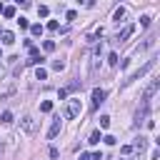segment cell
Segmentation results:
<instances>
[{
  "label": "cell",
  "mask_w": 160,
  "mask_h": 160,
  "mask_svg": "<svg viewBox=\"0 0 160 160\" xmlns=\"http://www.w3.org/2000/svg\"><path fill=\"white\" fill-rule=\"evenodd\" d=\"M148 115H150V102H142V110H138V112H135V125L145 122V120H148Z\"/></svg>",
  "instance_id": "7"
},
{
  "label": "cell",
  "mask_w": 160,
  "mask_h": 160,
  "mask_svg": "<svg viewBox=\"0 0 160 160\" xmlns=\"http://www.w3.org/2000/svg\"><path fill=\"white\" fill-rule=\"evenodd\" d=\"M20 128H22V130H25V132H28V135H32V132H35V130H38V122H35V120H32V118H30V115H25V118H22V120H20Z\"/></svg>",
  "instance_id": "5"
},
{
  "label": "cell",
  "mask_w": 160,
  "mask_h": 160,
  "mask_svg": "<svg viewBox=\"0 0 160 160\" xmlns=\"http://www.w3.org/2000/svg\"><path fill=\"white\" fill-rule=\"evenodd\" d=\"M145 145H148V138H140V140L135 142V150H138V152H142V150H145Z\"/></svg>",
  "instance_id": "17"
},
{
  "label": "cell",
  "mask_w": 160,
  "mask_h": 160,
  "mask_svg": "<svg viewBox=\"0 0 160 160\" xmlns=\"http://www.w3.org/2000/svg\"><path fill=\"white\" fill-rule=\"evenodd\" d=\"M0 75H2V68H0Z\"/></svg>",
  "instance_id": "32"
},
{
  "label": "cell",
  "mask_w": 160,
  "mask_h": 160,
  "mask_svg": "<svg viewBox=\"0 0 160 160\" xmlns=\"http://www.w3.org/2000/svg\"><path fill=\"white\" fill-rule=\"evenodd\" d=\"M65 18H68V20H78V12H75V10H68Z\"/></svg>",
  "instance_id": "24"
},
{
  "label": "cell",
  "mask_w": 160,
  "mask_h": 160,
  "mask_svg": "<svg viewBox=\"0 0 160 160\" xmlns=\"http://www.w3.org/2000/svg\"><path fill=\"white\" fill-rule=\"evenodd\" d=\"M2 15H5V18H15V8H10V5L2 8Z\"/></svg>",
  "instance_id": "20"
},
{
  "label": "cell",
  "mask_w": 160,
  "mask_h": 160,
  "mask_svg": "<svg viewBox=\"0 0 160 160\" xmlns=\"http://www.w3.org/2000/svg\"><path fill=\"white\" fill-rule=\"evenodd\" d=\"M80 85H82V82H70V85H68V88H65V90H78V88H80Z\"/></svg>",
  "instance_id": "29"
},
{
  "label": "cell",
  "mask_w": 160,
  "mask_h": 160,
  "mask_svg": "<svg viewBox=\"0 0 160 160\" xmlns=\"http://www.w3.org/2000/svg\"><path fill=\"white\" fill-rule=\"evenodd\" d=\"M0 58H2V52H0Z\"/></svg>",
  "instance_id": "33"
},
{
  "label": "cell",
  "mask_w": 160,
  "mask_h": 160,
  "mask_svg": "<svg viewBox=\"0 0 160 160\" xmlns=\"http://www.w3.org/2000/svg\"><path fill=\"white\" fill-rule=\"evenodd\" d=\"M152 68H155V60H148V62H145V65H142V68H140L138 72H132V75H130V78H128L125 82H132V80H140V78H142L145 72H150Z\"/></svg>",
  "instance_id": "1"
},
{
  "label": "cell",
  "mask_w": 160,
  "mask_h": 160,
  "mask_svg": "<svg viewBox=\"0 0 160 160\" xmlns=\"http://www.w3.org/2000/svg\"><path fill=\"white\" fill-rule=\"evenodd\" d=\"M30 32H32L35 38H38V35H42V25H40V22H35V25H30Z\"/></svg>",
  "instance_id": "14"
},
{
  "label": "cell",
  "mask_w": 160,
  "mask_h": 160,
  "mask_svg": "<svg viewBox=\"0 0 160 160\" xmlns=\"http://www.w3.org/2000/svg\"><path fill=\"white\" fill-rule=\"evenodd\" d=\"M42 50H45V52H52V50H55V40H45V42H42Z\"/></svg>",
  "instance_id": "15"
},
{
  "label": "cell",
  "mask_w": 160,
  "mask_h": 160,
  "mask_svg": "<svg viewBox=\"0 0 160 160\" xmlns=\"http://www.w3.org/2000/svg\"><path fill=\"white\" fill-rule=\"evenodd\" d=\"M38 15H40V18H48V15H50V8H48V5H38Z\"/></svg>",
  "instance_id": "13"
},
{
  "label": "cell",
  "mask_w": 160,
  "mask_h": 160,
  "mask_svg": "<svg viewBox=\"0 0 160 160\" xmlns=\"http://www.w3.org/2000/svg\"><path fill=\"white\" fill-rule=\"evenodd\" d=\"M150 22H152L150 15H142V18H140V25H142V28H150Z\"/></svg>",
  "instance_id": "21"
},
{
  "label": "cell",
  "mask_w": 160,
  "mask_h": 160,
  "mask_svg": "<svg viewBox=\"0 0 160 160\" xmlns=\"http://www.w3.org/2000/svg\"><path fill=\"white\" fill-rule=\"evenodd\" d=\"M0 38H2V42H5V45H12V42H15V35H12L10 30H2V32H0Z\"/></svg>",
  "instance_id": "11"
},
{
  "label": "cell",
  "mask_w": 160,
  "mask_h": 160,
  "mask_svg": "<svg viewBox=\"0 0 160 160\" xmlns=\"http://www.w3.org/2000/svg\"><path fill=\"white\" fill-rule=\"evenodd\" d=\"M100 140H102V138H100V130H92V132H90V138H88V142H90V145H98Z\"/></svg>",
  "instance_id": "12"
},
{
  "label": "cell",
  "mask_w": 160,
  "mask_h": 160,
  "mask_svg": "<svg viewBox=\"0 0 160 160\" xmlns=\"http://www.w3.org/2000/svg\"><path fill=\"white\" fill-rule=\"evenodd\" d=\"M80 160H90V152H82V155H80Z\"/></svg>",
  "instance_id": "31"
},
{
  "label": "cell",
  "mask_w": 160,
  "mask_h": 160,
  "mask_svg": "<svg viewBox=\"0 0 160 160\" xmlns=\"http://www.w3.org/2000/svg\"><path fill=\"white\" fill-rule=\"evenodd\" d=\"M35 78H38V80H45V78H48V70H45V68H38Z\"/></svg>",
  "instance_id": "22"
},
{
  "label": "cell",
  "mask_w": 160,
  "mask_h": 160,
  "mask_svg": "<svg viewBox=\"0 0 160 160\" xmlns=\"http://www.w3.org/2000/svg\"><path fill=\"white\" fill-rule=\"evenodd\" d=\"M158 88H160V80H150V85H148L145 92H142V102H150V98L158 92Z\"/></svg>",
  "instance_id": "3"
},
{
  "label": "cell",
  "mask_w": 160,
  "mask_h": 160,
  "mask_svg": "<svg viewBox=\"0 0 160 160\" xmlns=\"http://www.w3.org/2000/svg\"><path fill=\"white\" fill-rule=\"evenodd\" d=\"M105 95H108V92H105L102 88H95V90H92V105H90V108H92V110H98V108H100V102H105Z\"/></svg>",
  "instance_id": "4"
},
{
  "label": "cell",
  "mask_w": 160,
  "mask_h": 160,
  "mask_svg": "<svg viewBox=\"0 0 160 160\" xmlns=\"http://www.w3.org/2000/svg\"><path fill=\"white\" fill-rule=\"evenodd\" d=\"M60 128H62V125H60V120H55V122L50 125V130H48V138H50V140H52V138H58V132H60Z\"/></svg>",
  "instance_id": "10"
},
{
  "label": "cell",
  "mask_w": 160,
  "mask_h": 160,
  "mask_svg": "<svg viewBox=\"0 0 160 160\" xmlns=\"http://www.w3.org/2000/svg\"><path fill=\"white\" fill-rule=\"evenodd\" d=\"M42 60H45V58L40 55V50H38V48H30V58L25 60V65H40Z\"/></svg>",
  "instance_id": "6"
},
{
  "label": "cell",
  "mask_w": 160,
  "mask_h": 160,
  "mask_svg": "<svg viewBox=\"0 0 160 160\" xmlns=\"http://www.w3.org/2000/svg\"><path fill=\"white\" fill-rule=\"evenodd\" d=\"M48 30H58V20H50L48 22Z\"/></svg>",
  "instance_id": "28"
},
{
  "label": "cell",
  "mask_w": 160,
  "mask_h": 160,
  "mask_svg": "<svg viewBox=\"0 0 160 160\" xmlns=\"http://www.w3.org/2000/svg\"><path fill=\"white\" fill-rule=\"evenodd\" d=\"M125 15H128V10H125V8L120 5V8H118V10L112 12V20H115V22H122V20H125Z\"/></svg>",
  "instance_id": "9"
},
{
  "label": "cell",
  "mask_w": 160,
  "mask_h": 160,
  "mask_svg": "<svg viewBox=\"0 0 160 160\" xmlns=\"http://www.w3.org/2000/svg\"><path fill=\"white\" fill-rule=\"evenodd\" d=\"M108 62H110V65H118V55L110 52V55H108Z\"/></svg>",
  "instance_id": "26"
},
{
  "label": "cell",
  "mask_w": 160,
  "mask_h": 160,
  "mask_svg": "<svg viewBox=\"0 0 160 160\" xmlns=\"http://www.w3.org/2000/svg\"><path fill=\"white\" fill-rule=\"evenodd\" d=\"M100 128H102V130L110 128V118H108V115H100Z\"/></svg>",
  "instance_id": "19"
},
{
  "label": "cell",
  "mask_w": 160,
  "mask_h": 160,
  "mask_svg": "<svg viewBox=\"0 0 160 160\" xmlns=\"http://www.w3.org/2000/svg\"><path fill=\"white\" fill-rule=\"evenodd\" d=\"M18 25H20L22 30H25V28H30V22H28V18H20V20H18Z\"/></svg>",
  "instance_id": "25"
},
{
  "label": "cell",
  "mask_w": 160,
  "mask_h": 160,
  "mask_svg": "<svg viewBox=\"0 0 160 160\" xmlns=\"http://www.w3.org/2000/svg\"><path fill=\"white\" fill-rule=\"evenodd\" d=\"M102 140H105V142H108V145H115V142H118V140H115V138H112V135H105V138H102Z\"/></svg>",
  "instance_id": "27"
},
{
  "label": "cell",
  "mask_w": 160,
  "mask_h": 160,
  "mask_svg": "<svg viewBox=\"0 0 160 160\" xmlns=\"http://www.w3.org/2000/svg\"><path fill=\"white\" fill-rule=\"evenodd\" d=\"M0 122H5V125H8V122H12V112H10V110H5V112L0 115Z\"/></svg>",
  "instance_id": "16"
},
{
  "label": "cell",
  "mask_w": 160,
  "mask_h": 160,
  "mask_svg": "<svg viewBox=\"0 0 160 160\" xmlns=\"http://www.w3.org/2000/svg\"><path fill=\"white\" fill-rule=\"evenodd\" d=\"M132 152V145H122V155H130Z\"/></svg>",
  "instance_id": "30"
},
{
  "label": "cell",
  "mask_w": 160,
  "mask_h": 160,
  "mask_svg": "<svg viewBox=\"0 0 160 160\" xmlns=\"http://www.w3.org/2000/svg\"><path fill=\"white\" fill-rule=\"evenodd\" d=\"M132 32H135V25H125V28H122V30L115 35V40H118V42H125V40H128Z\"/></svg>",
  "instance_id": "8"
},
{
  "label": "cell",
  "mask_w": 160,
  "mask_h": 160,
  "mask_svg": "<svg viewBox=\"0 0 160 160\" xmlns=\"http://www.w3.org/2000/svg\"><path fill=\"white\" fill-rule=\"evenodd\" d=\"M65 68V60H52V70H62Z\"/></svg>",
  "instance_id": "23"
},
{
  "label": "cell",
  "mask_w": 160,
  "mask_h": 160,
  "mask_svg": "<svg viewBox=\"0 0 160 160\" xmlns=\"http://www.w3.org/2000/svg\"><path fill=\"white\" fill-rule=\"evenodd\" d=\"M78 115H80V100L72 98L68 102V108H65V118H78Z\"/></svg>",
  "instance_id": "2"
},
{
  "label": "cell",
  "mask_w": 160,
  "mask_h": 160,
  "mask_svg": "<svg viewBox=\"0 0 160 160\" xmlns=\"http://www.w3.org/2000/svg\"><path fill=\"white\" fill-rule=\"evenodd\" d=\"M50 110H52V102H50V100L40 102V112H50Z\"/></svg>",
  "instance_id": "18"
}]
</instances>
